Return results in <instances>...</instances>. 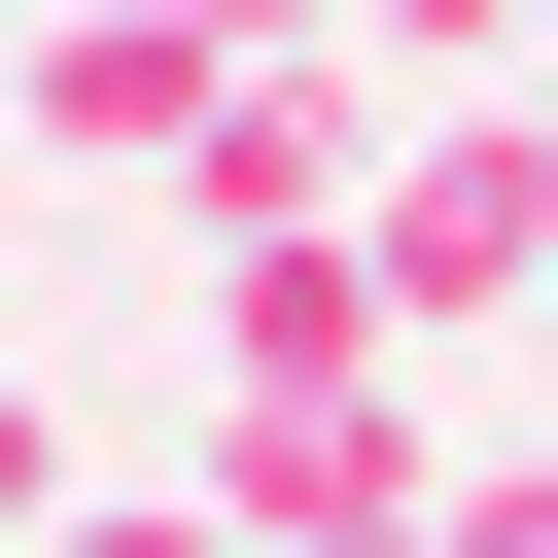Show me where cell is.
Wrapping results in <instances>:
<instances>
[{
    "mask_svg": "<svg viewBox=\"0 0 558 558\" xmlns=\"http://www.w3.org/2000/svg\"><path fill=\"white\" fill-rule=\"evenodd\" d=\"M349 279H384V314H523V279H558V140H418V174L349 209Z\"/></svg>",
    "mask_w": 558,
    "mask_h": 558,
    "instance_id": "cell-1",
    "label": "cell"
},
{
    "mask_svg": "<svg viewBox=\"0 0 558 558\" xmlns=\"http://www.w3.org/2000/svg\"><path fill=\"white\" fill-rule=\"evenodd\" d=\"M0 105H35V140H140V174H174V140L244 105V70H209L174 0H0Z\"/></svg>",
    "mask_w": 558,
    "mask_h": 558,
    "instance_id": "cell-2",
    "label": "cell"
},
{
    "mask_svg": "<svg viewBox=\"0 0 558 558\" xmlns=\"http://www.w3.org/2000/svg\"><path fill=\"white\" fill-rule=\"evenodd\" d=\"M174 209H209L244 279H279V244H349V70H244V105L174 140Z\"/></svg>",
    "mask_w": 558,
    "mask_h": 558,
    "instance_id": "cell-3",
    "label": "cell"
},
{
    "mask_svg": "<svg viewBox=\"0 0 558 558\" xmlns=\"http://www.w3.org/2000/svg\"><path fill=\"white\" fill-rule=\"evenodd\" d=\"M35 558H244V523H209V488H70Z\"/></svg>",
    "mask_w": 558,
    "mask_h": 558,
    "instance_id": "cell-4",
    "label": "cell"
},
{
    "mask_svg": "<svg viewBox=\"0 0 558 558\" xmlns=\"http://www.w3.org/2000/svg\"><path fill=\"white\" fill-rule=\"evenodd\" d=\"M35 523H70V418H35V349H0V558H35Z\"/></svg>",
    "mask_w": 558,
    "mask_h": 558,
    "instance_id": "cell-5",
    "label": "cell"
},
{
    "mask_svg": "<svg viewBox=\"0 0 558 558\" xmlns=\"http://www.w3.org/2000/svg\"><path fill=\"white\" fill-rule=\"evenodd\" d=\"M174 35H209V70H314V35H349V0H174Z\"/></svg>",
    "mask_w": 558,
    "mask_h": 558,
    "instance_id": "cell-6",
    "label": "cell"
},
{
    "mask_svg": "<svg viewBox=\"0 0 558 558\" xmlns=\"http://www.w3.org/2000/svg\"><path fill=\"white\" fill-rule=\"evenodd\" d=\"M349 35H488V0H349Z\"/></svg>",
    "mask_w": 558,
    "mask_h": 558,
    "instance_id": "cell-7",
    "label": "cell"
}]
</instances>
